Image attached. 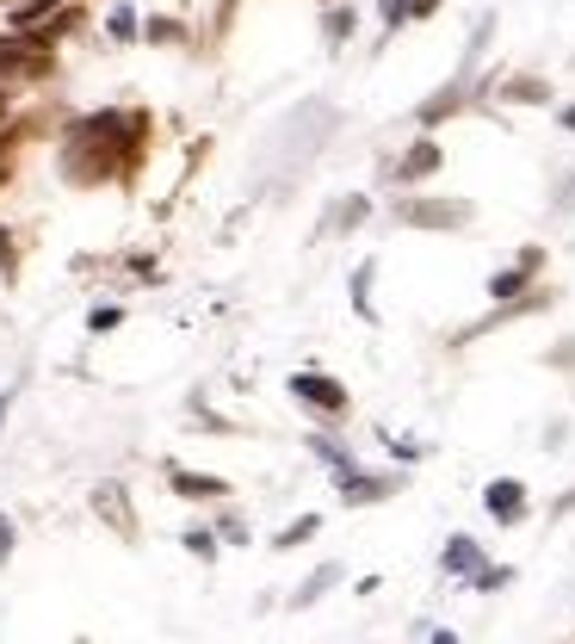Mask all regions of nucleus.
Wrapping results in <instances>:
<instances>
[{"instance_id": "obj_1", "label": "nucleus", "mask_w": 575, "mask_h": 644, "mask_svg": "<svg viewBox=\"0 0 575 644\" xmlns=\"http://www.w3.org/2000/svg\"><path fill=\"white\" fill-rule=\"evenodd\" d=\"M465 218H470V204H439V199L403 204V223H420V230H458Z\"/></svg>"}, {"instance_id": "obj_2", "label": "nucleus", "mask_w": 575, "mask_h": 644, "mask_svg": "<svg viewBox=\"0 0 575 644\" xmlns=\"http://www.w3.org/2000/svg\"><path fill=\"white\" fill-rule=\"evenodd\" d=\"M291 391L304 397V403H316V409H347V391H341V384H334V378L297 372V378H291Z\"/></svg>"}, {"instance_id": "obj_3", "label": "nucleus", "mask_w": 575, "mask_h": 644, "mask_svg": "<svg viewBox=\"0 0 575 644\" xmlns=\"http://www.w3.org/2000/svg\"><path fill=\"white\" fill-rule=\"evenodd\" d=\"M0 68H13V75H50V50L44 44H0Z\"/></svg>"}, {"instance_id": "obj_4", "label": "nucleus", "mask_w": 575, "mask_h": 644, "mask_svg": "<svg viewBox=\"0 0 575 644\" xmlns=\"http://www.w3.org/2000/svg\"><path fill=\"white\" fill-rule=\"evenodd\" d=\"M94 508H99V515H106L125 539L137 534V520H130V503H125V489H118V484H99V489H94Z\"/></svg>"}, {"instance_id": "obj_5", "label": "nucleus", "mask_w": 575, "mask_h": 644, "mask_svg": "<svg viewBox=\"0 0 575 644\" xmlns=\"http://www.w3.org/2000/svg\"><path fill=\"white\" fill-rule=\"evenodd\" d=\"M434 168H439V149L434 142H415L403 156V168H396V180H420V173H434Z\"/></svg>"}, {"instance_id": "obj_6", "label": "nucleus", "mask_w": 575, "mask_h": 644, "mask_svg": "<svg viewBox=\"0 0 575 644\" xmlns=\"http://www.w3.org/2000/svg\"><path fill=\"white\" fill-rule=\"evenodd\" d=\"M489 508H496L501 520H513L520 508H526V489L520 484H489Z\"/></svg>"}, {"instance_id": "obj_7", "label": "nucleus", "mask_w": 575, "mask_h": 644, "mask_svg": "<svg viewBox=\"0 0 575 644\" xmlns=\"http://www.w3.org/2000/svg\"><path fill=\"white\" fill-rule=\"evenodd\" d=\"M390 477H341V496L347 503H372V496H384Z\"/></svg>"}, {"instance_id": "obj_8", "label": "nucleus", "mask_w": 575, "mask_h": 644, "mask_svg": "<svg viewBox=\"0 0 575 644\" xmlns=\"http://www.w3.org/2000/svg\"><path fill=\"white\" fill-rule=\"evenodd\" d=\"M446 564L451 570H482V551L470 546V539H451V546H446Z\"/></svg>"}, {"instance_id": "obj_9", "label": "nucleus", "mask_w": 575, "mask_h": 644, "mask_svg": "<svg viewBox=\"0 0 575 644\" xmlns=\"http://www.w3.org/2000/svg\"><path fill=\"white\" fill-rule=\"evenodd\" d=\"M458 99H465V87H446V94H439V99H427V112H420V118L434 125V118H446V112L458 106Z\"/></svg>"}, {"instance_id": "obj_10", "label": "nucleus", "mask_w": 575, "mask_h": 644, "mask_svg": "<svg viewBox=\"0 0 575 644\" xmlns=\"http://www.w3.org/2000/svg\"><path fill=\"white\" fill-rule=\"evenodd\" d=\"M359 218H365V199H347V204H334V230H353Z\"/></svg>"}, {"instance_id": "obj_11", "label": "nucleus", "mask_w": 575, "mask_h": 644, "mask_svg": "<svg viewBox=\"0 0 575 644\" xmlns=\"http://www.w3.org/2000/svg\"><path fill=\"white\" fill-rule=\"evenodd\" d=\"M173 489H187V496H217V484H211V477H173Z\"/></svg>"}, {"instance_id": "obj_12", "label": "nucleus", "mask_w": 575, "mask_h": 644, "mask_svg": "<svg viewBox=\"0 0 575 644\" xmlns=\"http://www.w3.org/2000/svg\"><path fill=\"white\" fill-rule=\"evenodd\" d=\"M508 99H544V81H508Z\"/></svg>"}, {"instance_id": "obj_13", "label": "nucleus", "mask_w": 575, "mask_h": 644, "mask_svg": "<svg viewBox=\"0 0 575 644\" xmlns=\"http://www.w3.org/2000/svg\"><path fill=\"white\" fill-rule=\"evenodd\" d=\"M50 7H56V0H25V7H19V25H25V32H32V19H44Z\"/></svg>"}, {"instance_id": "obj_14", "label": "nucleus", "mask_w": 575, "mask_h": 644, "mask_svg": "<svg viewBox=\"0 0 575 644\" xmlns=\"http://www.w3.org/2000/svg\"><path fill=\"white\" fill-rule=\"evenodd\" d=\"M328 582H334V564H328V570H322V577H316V582H310V589H297V601H316V595H322V589H328Z\"/></svg>"}, {"instance_id": "obj_15", "label": "nucleus", "mask_w": 575, "mask_h": 644, "mask_svg": "<svg viewBox=\"0 0 575 644\" xmlns=\"http://www.w3.org/2000/svg\"><path fill=\"white\" fill-rule=\"evenodd\" d=\"M520 285H526V273H496V292H501V298H508V292H520Z\"/></svg>"}, {"instance_id": "obj_16", "label": "nucleus", "mask_w": 575, "mask_h": 644, "mask_svg": "<svg viewBox=\"0 0 575 644\" xmlns=\"http://www.w3.org/2000/svg\"><path fill=\"white\" fill-rule=\"evenodd\" d=\"M316 534V520H297L291 534H279V546H297V539H310Z\"/></svg>"}, {"instance_id": "obj_17", "label": "nucleus", "mask_w": 575, "mask_h": 644, "mask_svg": "<svg viewBox=\"0 0 575 644\" xmlns=\"http://www.w3.org/2000/svg\"><path fill=\"white\" fill-rule=\"evenodd\" d=\"M403 13H408V0H384V19H390V25H396Z\"/></svg>"}, {"instance_id": "obj_18", "label": "nucleus", "mask_w": 575, "mask_h": 644, "mask_svg": "<svg viewBox=\"0 0 575 644\" xmlns=\"http://www.w3.org/2000/svg\"><path fill=\"white\" fill-rule=\"evenodd\" d=\"M7 551H13V527L0 520V564H7Z\"/></svg>"}, {"instance_id": "obj_19", "label": "nucleus", "mask_w": 575, "mask_h": 644, "mask_svg": "<svg viewBox=\"0 0 575 644\" xmlns=\"http://www.w3.org/2000/svg\"><path fill=\"white\" fill-rule=\"evenodd\" d=\"M408 7H415V13H434V0H408Z\"/></svg>"}, {"instance_id": "obj_20", "label": "nucleus", "mask_w": 575, "mask_h": 644, "mask_svg": "<svg viewBox=\"0 0 575 644\" xmlns=\"http://www.w3.org/2000/svg\"><path fill=\"white\" fill-rule=\"evenodd\" d=\"M563 125H569V130H575V106H569V112H563Z\"/></svg>"}, {"instance_id": "obj_21", "label": "nucleus", "mask_w": 575, "mask_h": 644, "mask_svg": "<svg viewBox=\"0 0 575 644\" xmlns=\"http://www.w3.org/2000/svg\"><path fill=\"white\" fill-rule=\"evenodd\" d=\"M0 180H7V156H0Z\"/></svg>"}]
</instances>
